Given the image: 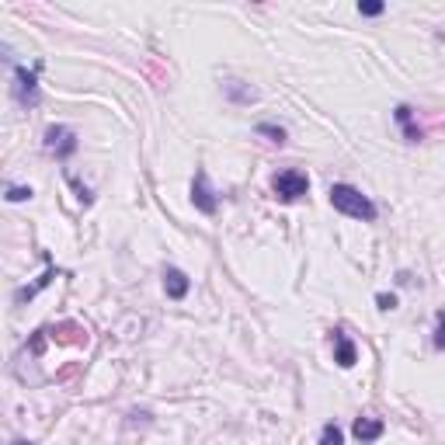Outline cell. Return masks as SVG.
Wrapping results in <instances>:
<instances>
[{
	"label": "cell",
	"mask_w": 445,
	"mask_h": 445,
	"mask_svg": "<svg viewBox=\"0 0 445 445\" xmlns=\"http://www.w3.org/2000/svg\"><path fill=\"white\" fill-rule=\"evenodd\" d=\"M331 205L338 209V212H345V216H352V219H365V223H372L376 219V205L358 191L352 184H331Z\"/></svg>",
	"instance_id": "obj_1"
},
{
	"label": "cell",
	"mask_w": 445,
	"mask_h": 445,
	"mask_svg": "<svg viewBox=\"0 0 445 445\" xmlns=\"http://www.w3.org/2000/svg\"><path fill=\"white\" fill-rule=\"evenodd\" d=\"M271 191H275L282 202H296V198H303V195L310 191V178H306L303 171H282V174L271 178Z\"/></svg>",
	"instance_id": "obj_2"
},
{
	"label": "cell",
	"mask_w": 445,
	"mask_h": 445,
	"mask_svg": "<svg viewBox=\"0 0 445 445\" xmlns=\"http://www.w3.org/2000/svg\"><path fill=\"white\" fill-rule=\"evenodd\" d=\"M46 146H49L60 160H67V157L77 153V132L67 129V125H53V129H46Z\"/></svg>",
	"instance_id": "obj_3"
},
{
	"label": "cell",
	"mask_w": 445,
	"mask_h": 445,
	"mask_svg": "<svg viewBox=\"0 0 445 445\" xmlns=\"http://www.w3.org/2000/svg\"><path fill=\"white\" fill-rule=\"evenodd\" d=\"M191 202H195V209H198V212H205V216H212V212H216V195H212V188H209V178H205V171H195V184H191Z\"/></svg>",
	"instance_id": "obj_4"
},
{
	"label": "cell",
	"mask_w": 445,
	"mask_h": 445,
	"mask_svg": "<svg viewBox=\"0 0 445 445\" xmlns=\"http://www.w3.org/2000/svg\"><path fill=\"white\" fill-rule=\"evenodd\" d=\"M14 90H18V101H21V104H35V101H39V84H35V70L14 67Z\"/></svg>",
	"instance_id": "obj_5"
},
{
	"label": "cell",
	"mask_w": 445,
	"mask_h": 445,
	"mask_svg": "<svg viewBox=\"0 0 445 445\" xmlns=\"http://www.w3.org/2000/svg\"><path fill=\"white\" fill-rule=\"evenodd\" d=\"M331 338H334V362H338L341 369H352V365H355V358H358L352 338H348L345 331H334Z\"/></svg>",
	"instance_id": "obj_6"
},
{
	"label": "cell",
	"mask_w": 445,
	"mask_h": 445,
	"mask_svg": "<svg viewBox=\"0 0 445 445\" xmlns=\"http://www.w3.org/2000/svg\"><path fill=\"white\" fill-rule=\"evenodd\" d=\"M53 338H56L60 345H88V331H84L81 324H74V320L56 324V327H53Z\"/></svg>",
	"instance_id": "obj_7"
},
{
	"label": "cell",
	"mask_w": 445,
	"mask_h": 445,
	"mask_svg": "<svg viewBox=\"0 0 445 445\" xmlns=\"http://www.w3.org/2000/svg\"><path fill=\"white\" fill-rule=\"evenodd\" d=\"M383 432H386V425L379 418H358L355 425H352V435H355L358 442H376Z\"/></svg>",
	"instance_id": "obj_8"
},
{
	"label": "cell",
	"mask_w": 445,
	"mask_h": 445,
	"mask_svg": "<svg viewBox=\"0 0 445 445\" xmlns=\"http://www.w3.org/2000/svg\"><path fill=\"white\" fill-rule=\"evenodd\" d=\"M164 289H167L171 299H184L188 296V275L181 268H167L164 271Z\"/></svg>",
	"instance_id": "obj_9"
},
{
	"label": "cell",
	"mask_w": 445,
	"mask_h": 445,
	"mask_svg": "<svg viewBox=\"0 0 445 445\" xmlns=\"http://www.w3.org/2000/svg\"><path fill=\"white\" fill-rule=\"evenodd\" d=\"M397 122L404 125V132H407V139H421V132H418V129L411 125V108H407V104H400V108H397Z\"/></svg>",
	"instance_id": "obj_10"
},
{
	"label": "cell",
	"mask_w": 445,
	"mask_h": 445,
	"mask_svg": "<svg viewBox=\"0 0 445 445\" xmlns=\"http://www.w3.org/2000/svg\"><path fill=\"white\" fill-rule=\"evenodd\" d=\"M258 136H268V139L278 143V146L285 143V129H282V125H271V122H261V125H258Z\"/></svg>",
	"instance_id": "obj_11"
},
{
	"label": "cell",
	"mask_w": 445,
	"mask_h": 445,
	"mask_svg": "<svg viewBox=\"0 0 445 445\" xmlns=\"http://www.w3.org/2000/svg\"><path fill=\"white\" fill-rule=\"evenodd\" d=\"M345 442V432L338 428V425H324V432H320V445H341Z\"/></svg>",
	"instance_id": "obj_12"
},
{
	"label": "cell",
	"mask_w": 445,
	"mask_h": 445,
	"mask_svg": "<svg viewBox=\"0 0 445 445\" xmlns=\"http://www.w3.org/2000/svg\"><path fill=\"white\" fill-rule=\"evenodd\" d=\"M386 11V4H379V0H362L358 4V14H365V18H379Z\"/></svg>",
	"instance_id": "obj_13"
},
{
	"label": "cell",
	"mask_w": 445,
	"mask_h": 445,
	"mask_svg": "<svg viewBox=\"0 0 445 445\" xmlns=\"http://www.w3.org/2000/svg\"><path fill=\"white\" fill-rule=\"evenodd\" d=\"M435 348L445 352V310H439V317H435Z\"/></svg>",
	"instance_id": "obj_14"
},
{
	"label": "cell",
	"mask_w": 445,
	"mask_h": 445,
	"mask_svg": "<svg viewBox=\"0 0 445 445\" xmlns=\"http://www.w3.org/2000/svg\"><path fill=\"white\" fill-rule=\"evenodd\" d=\"M32 195H35V191H32V188H21V184H18V188H7V202H25V198H32Z\"/></svg>",
	"instance_id": "obj_15"
},
{
	"label": "cell",
	"mask_w": 445,
	"mask_h": 445,
	"mask_svg": "<svg viewBox=\"0 0 445 445\" xmlns=\"http://www.w3.org/2000/svg\"><path fill=\"white\" fill-rule=\"evenodd\" d=\"M376 303H379V310H397V296L393 292H379Z\"/></svg>",
	"instance_id": "obj_16"
},
{
	"label": "cell",
	"mask_w": 445,
	"mask_h": 445,
	"mask_svg": "<svg viewBox=\"0 0 445 445\" xmlns=\"http://www.w3.org/2000/svg\"><path fill=\"white\" fill-rule=\"evenodd\" d=\"M11 445H32V442H25V439H18V442H11Z\"/></svg>",
	"instance_id": "obj_17"
}]
</instances>
